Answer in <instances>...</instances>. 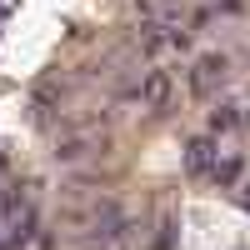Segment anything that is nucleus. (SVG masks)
I'll use <instances>...</instances> for the list:
<instances>
[{
	"label": "nucleus",
	"instance_id": "f257e3e1",
	"mask_svg": "<svg viewBox=\"0 0 250 250\" xmlns=\"http://www.w3.org/2000/svg\"><path fill=\"white\" fill-rule=\"evenodd\" d=\"M225 70H230V65H225V55H205L200 65L190 70V90H195V95H210L215 80H225Z\"/></svg>",
	"mask_w": 250,
	"mask_h": 250
},
{
	"label": "nucleus",
	"instance_id": "f03ea898",
	"mask_svg": "<svg viewBox=\"0 0 250 250\" xmlns=\"http://www.w3.org/2000/svg\"><path fill=\"white\" fill-rule=\"evenodd\" d=\"M210 165H215V140H210V135H195L190 145H185V170H190V175H205Z\"/></svg>",
	"mask_w": 250,
	"mask_h": 250
},
{
	"label": "nucleus",
	"instance_id": "7ed1b4c3",
	"mask_svg": "<svg viewBox=\"0 0 250 250\" xmlns=\"http://www.w3.org/2000/svg\"><path fill=\"white\" fill-rule=\"evenodd\" d=\"M140 95H145V105H150V110H165V105H170V75H160V70L145 75V90H140Z\"/></svg>",
	"mask_w": 250,
	"mask_h": 250
},
{
	"label": "nucleus",
	"instance_id": "20e7f679",
	"mask_svg": "<svg viewBox=\"0 0 250 250\" xmlns=\"http://www.w3.org/2000/svg\"><path fill=\"white\" fill-rule=\"evenodd\" d=\"M240 120H245V110H240V105H220V110L210 115V125H215V130H235Z\"/></svg>",
	"mask_w": 250,
	"mask_h": 250
},
{
	"label": "nucleus",
	"instance_id": "39448f33",
	"mask_svg": "<svg viewBox=\"0 0 250 250\" xmlns=\"http://www.w3.org/2000/svg\"><path fill=\"white\" fill-rule=\"evenodd\" d=\"M210 175H215L220 185H235V175H240V160H235V155H230V160H215V165H210Z\"/></svg>",
	"mask_w": 250,
	"mask_h": 250
}]
</instances>
